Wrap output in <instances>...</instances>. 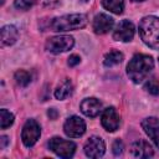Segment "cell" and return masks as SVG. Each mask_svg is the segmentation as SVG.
Listing matches in <instances>:
<instances>
[{
	"label": "cell",
	"mask_w": 159,
	"mask_h": 159,
	"mask_svg": "<svg viewBox=\"0 0 159 159\" xmlns=\"http://www.w3.org/2000/svg\"><path fill=\"white\" fill-rule=\"evenodd\" d=\"M4 2H5V0H1V5H4Z\"/></svg>",
	"instance_id": "27"
},
{
	"label": "cell",
	"mask_w": 159,
	"mask_h": 159,
	"mask_svg": "<svg viewBox=\"0 0 159 159\" xmlns=\"http://www.w3.org/2000/svg\"><path fill=\"white\" fill-rule=\"evenodd\" d=\"M83 149H84V154L88 158H101L106 152V144L102 138L92 135L84 143Z\"/></svg>",
	"instance_id": "8"
},
{
	"label": "cell",
	"mask_w": 159,
	"mask_h": 159,
	"mask_svg": "<svg viewBox=\"0 0 159 159\" xmlns=\"http://www.w3.org/2000/svg\"><path fill=\"white\" fill-rule=\"evenodd\" d=\"M80 61H81V58H80L78 55H71V56L68 57L67 65H68L70 67H75V66H77V65L80 63Z\"/></svg>",
	"instance_id": "24"
},
{
	"label": "cell",
	"mask_w": 159,
	"mask_h": 159,
	"mask_svg": "<svg viewBox=\"0 0 159 159\" xmlns=\"http://www.w3.org/2000/svg\"><path fill=\"white\" fill-rule=\"evenodd\" d=\"M0 36H1V46H11L14 45L17 39H19V31L14 25H6L2 26L1 31H0Z\"/></svg>",
	"instance_id": "15"
},
{
	"label": "cell",
	"mask_w": 159,
	"mask_h": 159,
	"mask_svg": "<svg viewBox=\"0 0 159 159\" xmlns=\"http://www.w3.org/2000/svg\"><path fill=\"white\" fill-rule=\"evenodd\" d=\"M75 45V40L72 36L68 35H60V36H53L46 41V50L51 53L58 55L62 52H66L71 50Z\"/></svg>",
	"instance_id": "5"
},
{
	"label": "cell",
	"mask_w": 159,
	"mask_h": 159,
	"mask_svg": "<svg viewBox=\"0 0 159 159\" xmlns=\"http://www.w3.org/2000/svg\"><path fill=\"white\" fill-rule=\"evenodd\" d=\"M72 91H73V84H72L71 80H67V78H66V80H65L61 84H58V87L55 89V97H56L57 99L62 101V99L67 98L68 96H71Z\"/></svg>",
	"instance_id": "16"
},
{
	"label": "cell",
	"mask_w": 159,
	"mask_h": 159,
	"mask_svg": "<svg viewBox=\"0 0 159 159\" xmlns=\"http://www.w3.org/2000/svg\"><path fill=\"white\" fill-rule=\"evenodd\" d=\"M154 67V60L149 55L144 53H137L132 57L129 63L127 65V75L129 80L134 83H140L152 72Z\"/></svg>",
	"instance_id": "1"
},
{
	"label": "cell",
	"mask_w": 159,
	"mask_h": 159,
	"mask_svg": "<svg viewBox=\"0 0 159 159\" xmlns=\"http://www.w3.org/2000/svg\"><path fill=\"white\" fill-rule=\"evenodd\" d=\"M102 5L106 10L114 14H122L124 9V0H102Z\"/></svg>",
	"instance_id": "18"
},
{
	"label": "cell",
	"mask_w": 159,
	"mask_h": 159,
	"mask_svg": "<svg viewBox=\"0 0 159 159\" xmlns=\"http://www.w3.org/2000/svg\"><path fill=\"white\" fill-rule=\"evenodd\" d=\"M63 132L70 138H78L84 134L86 132V123L82 118L77 116H72L67 118L63 124Z\"/></svg>",
	"instance_id": "7"
},
{
	"label": "cell",
	"mask_w": 159,
	"mask_h": 159,
	"mask_svg": "<svg viewBox=\"0 0 159 159\" xmlns=\"http://www.w3.org/2000/svg\"><path fill=\"white\" fill-rule=\"evenodd\" d=\"M7 143H9V138H7L6 135H2V137L0 138V148L4 149V148L7 145Z\"/></svg>",
	"instance_id": "26"
},
{
	"label": "cell",
	"mask_w": 159,
	"mask_h": 159,
	"mask_svg": "<svg viewBox=\"0 0 159 159\" xmlns=\"http://www.w3.org/2000/svg\"><path fill=\"white\" fill-rule=\"evenodd\" d=\"M41 135V128L40 124L35 120V119H27L26 123L22 127V132H21V139L25 147L31 148L36 144V142L39 140Z\"/></svg>",
	"instance_id": "6"
},
{
	"label": "cell",
	"mask_w": 159,
	"mask_h": 159,
	"mask_svg": "<svg viewBox=\"0 0 159 159\" xmlns=\"http://www.w3.org/2000/svg\"><path fill=\"white\" fill-rule=\"evenodd\" d=\"M144 89L153 96H158L159 94V82L157 81V78H154V77L149 78L144 84Z\"/></svg>",
	"instance_id": "21"
},
{
	"label": "cell",
	"mask_w": 159,
	"mask_h": 159,
	"mask_svg": "<svg viewBox=\"0 0 159 159\" xmlns=\"http://www.w3.org/2000/svg\"><path fill=\"white\" fill-rule=\"evenodd\" d=\"M123 58H124V56L122 52H119L117 50H112L108 53H106L104 60H103V65L106 67H113L116 65H119L123 61Z\"/></svg>",
	"instance_id": "17"
},
{
	"label": "cell",
	"mask_w": 159,
	"mask_h": 159,
	"mask_svg": "<svg viewBox=\"0 0 159 159\" xmlns=\"http://www.w3.org/2000/svg\"><path fill=\"white\" fill-rule=\"evenodd\" d=\"M139 36L147 46L153 50H159V17H143L139 22Z\"/></svg>",
	"instance_id": "2"
},
{
	"label": "cell",
	"mask_w": 159,
	"mask_h": 159,
	"mask_svg": "<svg viewBox=\"0 0 159 159\" xmlns=\"http://www.w3.org/2000/svg\"><path fill=\"white\" fill-rule=\"evenodd\" d=\"M134 25L129 20H122L114 29L113 31V39L116 41H122V42H128L133 39L134 36Z\"/></svg>",
	"instance_id": "9"
},
{
	"label": "cell",
	"mask_w": 159,
	"mask_h": 159,
	"mask_svg": "<svg viewBox=\"0 0 159 159\" xmlns=\"http://www.w3.org/2000/svg\"><path fill=\"white\" fill-rule=\"evenodd\" d=\"M48 149L52 150L60 158H71L76 152V144L71 140L62 139L60 137H53L48 140Z\"/></svg>",
	"instance_id": "4"
},
{
	"label": "cell",
	"mask_w": 159,
	"mask_h": 159,
	"mask_svg": "<svg viewBox=\"0 0 159 159\" xmlns=\"http://www.w3.org/2000/svg\"><path fill=\"white\" fill-rule=\"evenodd\" d=\"M140 124L145 134L152 139V142L159 149V119L155 117H148L144 118Z\"/></svg>",
	"instance_id": "12"
},
{
	"label": "cell",
	"mask_w": 159,
	"mask_h": 159,
	"mask_svg": "<svg viewBox=\"0 0 159 159\" xmlns=\"http://www.w3.org/2000/svg\"><path fill=\"white\" fill-rule=\"evenodd\" d=\"M114 26V20L107 14H97L92 22V29L96 34L103 35L109 32Z\"/></svg>",
	"instance_id": "11"
},
{
	"label": "cell",
	"mask_w": 159,
	"mask_h": 159,
	"mask_svg": "<svg viewBox=\"0 0 159 159\" xmlns=\"http://www.w3.org/2000/svg\"><path fill=\"white\" fill-rule=\"evenodd\" d=\"M36 4V0H15L14 6L17 10H29Z\"/></svg>",
	"instance_id": "22"
},
{
	"label": "cell",
	"mask_w": 159,
	"mask_h": 159,
	"mask_svg": "<svg viewBox=\"0 0 159 159\" xmlns=\"http://www.w3.org/2000/svg\"><path fill=\"white\" fill-rule=\"evenodd\" d=\"M81 112L89 117V118H94L99 114V112L102 111V103L97 99V98H93V97H89V98H84L82 102H81Z\"/></svg>",
	"instance_id": "13"
},
{
	"label": "cell",
	"mask_w": 159,
	"mask_h": 159,
	"mask_svg": "<svg viewBox=\"0 0 159 159\" xmlns=\"http://www.w3.org/2000/svg\"><path fill=\"white\" fill-rule=\"evenodd\" d=\"M130 154L134 158H150V157H153L154 152H153L152 145L147 140L139 139V140H135L132 144V147H130Z\"/></svg>",
	"instance_id": "14"
},
{
	"label": "cell",
	"mask_w": 159,
	"mask_h": 159,
	"mask_svg": "<svg viewBox=\"0 0 159 159\" xmlns=\"http://www.w3.org/2000/svg\"><path fill=\"white\" fill-rule=\"evenodd\" d=\"M123 149H124V145H123V142L120 139H116L112 144V152L116 157H119L122 153H123Z\"/></svg>",
	"instance_id": "23"
},
{
	"label": "cell",
	"mask_w": 159,
	"mask_h": 159,
	"mask_svg": "<svg viewBox=\"0 0 159 159\" xmlns=\"http://www.w3.org/2000/svg\"><path fill=\"white\" fill-rule=\"evenodd\" d=\"M14 119H15V117L10 111H7V109L0 111V127H1V129L9 128L14 123Z\"/></svg>",
	"instance_id": "20"
},
{
	"label": "cell",
	"mask_w": 159,
	"mask_h": 159,
	"mask_svg": "<svg viewBox=\"0 0 159 159\" xmlns=\"http://www.w3.org/2000/svg\"><path fill=\"white\" fill-rule=\"evenodd\" d=\"M82 1H83V2H87V1H88V0H82Z\"/></svg>",
	"instance_id": "29"
},
{
	"label": "cell",
	"mask_w": 159,
	"mask_h": 159,
	"mask_svg": "<svg viewBox=\"0 0 159 159\" xmlns=\"http://www.w3.org/2000/svg\"><path fill=\"white\" fill-rule=\"evenodd\" d=\"M101 123H102L103 128L108 132H114L118 129L120 118L114 107H108V108L103 109L102 116H101Z\"/></svg>",
	"instance_id": "10"
},
{
	"label": "cell",
	"mask_w": 159,
	"mask_h": 159,
	"mask_svg": "<svg viewBox=\"0 0 159 159\" xmlns=\"http://www.w3.org/2000/svg\"><path fill=\"white\" fill-rule=\"evenodd\" d=\"M47 116L50 117V119H56L58 117V112L55 109V108H50L47 111Z\"/></svg>",
	"instance_id": "25"
},
{
	"label": "cell",
	"mask_w": 159,
	"mask_h": 159,
	"mask_svg": "<svg viewBox=\"0 0 159 159\" xmlns=\"http://www.w3.org/2000/svg\"><path fill=\"white\" fill-rule=\"evenodd\" d=\"M88 20L84 14H70L55 17L50 22V27L52 31L63 32V31H73L83 29L87 25Z\"/></svg>",
	"instance_id": "3"
},
{
	"label": "cell",
	"mask_w": 159,
	"mask_h": 159,
	"mask_svg": "<svg viewBox=\"0 0 159 159\" xmlns=\"http://www.w3.org/2000/svg\"><path fill=\"white\" fill-rule=\"evenodd\" d=\"M14 78H15V81H16V83H17L19 86H21V87H26L27 84H30V82H31V80H32L31 73L27 72V71H25V70H19V71H16L15 75H14Z\"/></svg>",
	"instance_id": "19"
},
{
	"label": "cell",
	"mask_w": 159,
	"mask_h": 159,
	"mask_svg": "<svg viewBox=\"0 0 159 159\" xmlns=\"http://www.w3.org/2000/svg\"><path fill=\"white\" fill-rule=\"evenodd\" d=\"M132 1H144V0H132Z\"/></svg>",
	"instance_id": "28"
}]
</instances>
